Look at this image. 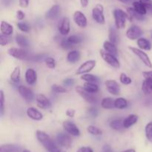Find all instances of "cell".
I'll use <instances>...</instances> for the list:
<instances>
[{
    "mask_svg": "<svg viewBox=\"0 0 152 152\" xmlns=\"http://www.w3.org/2000/svg\"><path fill=\"white\" fill-rule=\"evenodd\" d=\"M37 138L39 140V142L45 147L47 151L48 152H55L59 151V148L54 143L51 138L45 133V132H42V131H37Z\"/></svg>",
    "mask_w": 152,
    "mask_h": 152,
    "instance_id": "cell-1",
    "label": "cell"
},
{
    "mask_svg": "<svg viewBox=\"0 0 152 152\" xmlns=\"http://www.w3.org/2000/svg\"><path fill=\"white\" fill-rule=\"evenodd\" d=\"M115 26L117 29H123L126 27V20L129 19V14L127 12H125L122 9L117 8L113 12Z\"/></svg>",
    "mask_w": 152,
    "mask_h": 152,
    "instance_id": "cell-2",
    "label": "cell"
},
{
    "mask_svg": "<svg viewBox=\"0 0 152 152\" xmlns=\"http://www.w3.org/2000/svg\"><path fill=\"white\" fill-rule=\"evenodd\" d=\"M7 53L10 56L17 59H20V60H28V59H32L29 52L22 48H10L7 50Z\"/></svg>",
    "mask_w": 152,
    "mask_h": 152,
    "instance_id": "cell-3",
    "label": "cell"
},
{
    "mask_svg": "<svg viewBox=\"0 0 152 152\" xmlns=\"http://www.w3.org/2000/svg\"><path fill=\"white\" fill-rule=\"evenodd\" d=\"M99 53H100V56L102 58V59L107 64H108L110 66L113 67L114 68H120V63L118 59H117V58L116 57V56L110 53H108L105 50H99Z\"/></svg>",
    "mask_w": 152,
    "mask_h": 152,
    "instance_id": "cell-4",
    "label": "cell"
},
{
    "mask_svg": "<svg viewBox=\"0 0 152 152\" xmlns=\"http://www.w3.org/2000/svg\"><path fill=\"white\" fill-rule=\"evenodd\" d=\"M92 16L94 20L98 24L104 25L105 22V16H104V7L100 4H97L92 9Z\"/></svg>",
    "mask_w": 152,
    "mask_h": 152,
    "instance_id": "cell-5",
    "label": "cell"
},
{
    "mask_svg": "<svg viewBox=\"0 0 152 152\" xmlns=\"http://www.w3.org/2000/svg\"><path fill=\"white\" fill-rule=\"evenodd\" d=\"M129 48L132 50V52L134 54L136 55V56L143 62V64L145 66H147L149 68H152V63L151 59H149V56H148V54H147L145 52H144L143 50H141V49L137 48L134 47H131V46L129 47Z\"/></svg>",
    "mask_w": 152,
    "mask_h": 152,
    "instance_id": "cell-6",
    "label": "cell"
},
{
    "mask_svg": "<svg viewBox=\"0 0 152 152\" xmlns=\"http://www.w3.org/2000/svg\"><path fill=\"white\" fill-rule=\"evenodd\" d=\"M75 90L77 93L80 95L81 97H83L87 102L91 104H94L96 102V97L94 95V94L89 93L86 89L82 86H77L75 88Z\"/></svg>",
    "mask_w": 152,
    "mask_h": 152,
    "instance_id": "cell-7",
    "label": "cell"
},
{
    "mask_svg": "<svg viewBox=\"0 0 152 152\" xmlns=\"http://www.w3.org/2000/svg\"><path fill=\"white\" fill-rule=\"evenodd\" d=\"M96 60H88L86 62H83L79 68L77 69V75H82V74H87L89 73L94 68V67L96 66Z\"/></svg>",
    "mask_w": 152,
    "mask_h": 152,
    "instance_id": "cell-8",
    "label": "cell"
},
{
    "mask_svg": "<svg viewBox=\"0 0 152 152\" xmlns=\"http://www.w3.org/2000/svg\"><path fill=\"white\" fill-rule=\"evenodd\" d=\"M62 126H63V129H65V132H68L69 134L74 137H79L80 135V129L76 126L75 123H74L73 122L69 121V120H65L63 122Z\"/></svg>",
    "mask_w": 152,
    "mask_h": 152,
    "instance_id": "cell-9",
    "label": "cell"
},
{
    "mask_svg": "<svg viewBox=\"0 0 152 152\" xmlns=\"http://www.w3.org/2000/svg\"><path fill=\"white\" fill-rule=\"evenodd\" d=\"M107 91L114 96H118L120 94V86L116 80H108L105 83Z\"/></svg>",
    "mask_w": 152,
    "mask_h": 152,
    "instance_id": "cell-10",
    "label": "cell"
},
{
    "mask_svg": "<svg viewBox=\"0 0 152 152\" xmlns=\"http://www.w3.org/2000/svg\"><path fill=\"white\" fill-rule=\"evenodd\" d=\"M142 31L141 28L137 25H132L126 31V37L131 40H136L140 37Z\"/></svg>",
    "mask_w": 152,
    "mask_h": 152,
    "instance_id": "cell-11",
    "label": "cell"
},
{
    "mask_svg": "<svg viewBox=\"0 0 152 152\" xmlns=\"http://www.w3.org/2000/svg\"><path fill=\"white\" fill-rule=\"evenodd\" d=\"M18 91L22 97L25 99L26 102H31L34 99V92L29 88L25 86H19L18 87Z\"/></svg>",
    "mask_w": 152,
    "mask_h": 152,
    "instance_id": "cell-12",
    "label": "cell"
},
{
    "mask_svg": "<svg viewBox=\"0 0 152 152\" xmlns=\"http://www.w3.org/2000/svg\"><path fill=\"white\" fill-rule=\"evenodd\" d=\"M56 140L58 144L64 148H70L72 144V140L71 137L65 133H59L56 136Z\"/></svg>",
    "mask_w": 152,
    "mask_h": 152,
    "instance_id": "cell-13",
    "label": "cell"
},
{
    "mask_svg": "<svg viewBox=\"0 0 152 152\" xmlns=\"http://www.w3.org/2000/svg\"><path fill=\"white\" fill-rule=\"evenodd\" d=\"M73 18H74V21L76 23V25L80 27V28H85L87 26V18L85 16L84 13H82L81 11L77 10V11L74 12Z\"/></svg>",
    "mask_w": 152,
    "mask_h": 152,
    "instance_id": "cell-14",
    "label": "cell"
},
{
    "mask_svg": "<svg viewBox=\"0 0 152 152\" xmlns=\"http://www.w3.org/2000/svg\"><path fill=\"white\" fill-rule=\"evenodd\" d=\"M58 30L62 35L66 36L69 34L71 26H70V20L68 17H63L58 25Z\"/></svg>",
    "mask_w": 152,
    "mask_h": 152,
    "instance_id": "cell-15",
    "label": "cell"
},
{
    "mask_svg": "<svg viewBox=\"0 0 152 152\" xmlns=\"http://www.w3.org/2000/svg\"><path fill=\"white\" fill-rule=\"evenodd\" d=\"M36 100H37V105L40 108L42 109H48L51 107V102L48 98L46 97L44 94H39L36 96Z\"/></svg>",
    "mask_w": 152,
    "mask_h": 152,
    "instance_id": "cell-16",
    "label": "cell"
},
{
    "mask_svg": "<svg viewBox=\"0 0 152 152\" xmlns=\"http://www.w3.org/2000/svg\"><path fill=\"white\" fill-rule=\"evenodd\" d=\"M61 7L59 4H54L45 13V17L48 19H54L60 15Z\"/></svg>",
    "mask_w": 152,
    "mask_h": 152,
    "instance_id": "cell-17",
    "label": "cell"
},
{
    "mask_svg": "<svg viewBox=\"0 0 152 152\" xmlns=\"http://www.w3.org/2000/svg\"><path fill=\"white\" fill-rule=\"evenodd\" d=\"M27 116L29 117L30 119L33 120H36V121H39V120H42L43 115L39 110L37 108H33V107H30L27 109L26 111Z\"/></svg>",
    "mask_w": 152,
    "mask_h": 152,
    "instance_id": "cell-18",
    "label": "cell"
},
{
    "mask_svg": "<svg viewBox=\"0 0 152 152\" xmlns=\"http://www.w3.org/2000/svg\"><path fill=\"white\" fill-rule=\"evenodd\" d=\"M25 77L27 83L31 86L35 84L37 81V74L35 70H34L33 68L27 69V71H25Z\"/></svg>",
    "mask_w": 152,
    "mask_h": 152,
    "instance_id": "cell-19",
    "label": "cell"
},
{
    "mask_svg": "<svg viewBox=\"0 0 152 152\" xmlns=\"http://www.w3.org/2000/svg\"><path fill=\"white\" fill-rule=\"evenodd\" d=\"M103 48L108 53H111L117 56L118 53H117V48L115 44L111 42V41H105L103 43Z\"/></svg>",
    "mask_w": 152,
    "mask_h": 152,
    "instance_id": "cell-20",
    "label": "cell"
},
{
    "mask_svg": "<svg viewBox=\"0 0 152 152\" xmlns=\"http://www.w3.org/2000/svg\"><path fill=\"white\" fill-rule=\"evenodd\" d=\"M138 121V117L135 114H130L125 120H123V126L125 129H129L136 124Z\"/></svg>",
    "mask_w": 152,
    "mask_h": 152,
    "instance_id": "cell-21",
    "label": "cell"
},
{
    "mask_svg": "<svg viewBox=\"0 0 152 152\" xmlns=\"http://www.w3.org/2000/svg\"><path fill=\"white\" fill-rule=\"evenodd\" d=\"M0 31L2 34L6 36H10L13 33V27L8 22L1 21V27H0Z\"/></svg>",
    "mask_w": 152,
    "mask_h": 152,
    "instance_id": "cell-22",
    "label": "cell"
},
{
    "mask_svg": "<svg viewBox=\"0 0 152 152\" xmlns=\"http://www.w3.org/2000/svg\"><path fill=\"white\" fill-rule=\"evenodd\" d=\"M127 13L129 14V20H132V19H137L139 21H142L145 19V16L143 15L140 14L139 13L134 10V7H128L127 8Z\"/></svg>",
    "mask_w": 152,
    "mask_h": 152,
    "instance_id": "cell-23",
    "label": "cell"
},
{
    "mask_svg": "<svg viewBox=\"0 0 152 152\" xmlns=\"http://www.w3.org/2000/svg\"><path fill=\"white\" fill-rule=\"evenodd\" d=\"M137 44L138 47L141 50H150L151 49V44L147 39L145 38H139L137 39Z\"/></svg>",
    "mask_w": 152,
    "mask_h": 152,
    "instance_id": "cell-24",
    "label": "cell"
},
{
    "mask_svg": "<svg viewBox=\"0 0 152 152\" xmlns=\"http://www.w3.org/2000/svg\"><path fill=\"white\" fill-rule=\"evenodd\" d=\"M114 102H115V99H112L111 97H105L102 99L101 106L104 109H113L115 108Z\"/></svg>",
    "mask_w": 152,
    "mask_h": 152,
    "instance_id": "cell-25",
    "label": "cell"
},
{
    "mask_svg": "<svg viewBox=\"0 0 152 152\" xmlns=\"http://www.w3.org/2000/svg\"><path fill=\"white\" fill-rule=\"evenodd\" d=\"M80 59V53L78 50H71L67 55V60L70 63H76Z\"/></svg>",
    "mask_w": 152,
    "mask_h": 152,
    "instance_id": "cell-26",
    "label": "cell"
},
{
    "mask_svg": "<svg viewBox=\"0 0 152 152\" xmlns=\"http://www.w3.org/2000/svg\"><path fill=\"white\" fill-rule=\"evenodd\" d=\"M142 91L145 95H152V80H144L142 84Z\"/></svg>",
    "mask_w": 152,
    "mask_h": 152,
    "instance_id": "cell-27",
    "label": "cell"
},
{
    "mask_svg": "<svg viewBox=\"0 0 152 152\" xmlns=\"http://www.w3.org/2000/svg\"><path fill=\"white\" fill-rule=\"evenodd\" d=\"M20 148L19 146L13 144H5L0 147V152H19Z\"/></svg>",
    "mask_w": 152,
    "mask_h": 152,
    "instance_id": "cell-28",
    "label": "cell"
},
{
    "mask_svg": "<svg viewBox=\"0 0 152 152\" xmlns=\"http://www.w3.org/2000/svg\"><path fill=\"white\" fill-rule=\"evenodd\" d=\"M110 127L115 131H122L125 129L123 126V120L116 119L110 123Z\"/></svg>",
    "mask_w": 152,
    "mask_h": 152,
    "instance_id": "cell-29",
    "label": "cell"
},
{
    "mask_svg": "<svg viewBox=\"0 0 152 152\" xmlns=\"http://www.w3.org/2000/svg\"><path fill=\"white\" fill-rule=\"evenodd\" d=\"M83 88L88 92L91 94H96L99 91V86L95 83H88V82H86L83 85Z\"/></svg>",
    "mask_w": 152,
    "mask_h": 152,
    "instance_id": "cell-30",
    "label": "cell"
},
{
    "mask_svg": "<svg viewBox=\"0 0 152 152\" xmlns=\"http://www.w3.org/2000/svg\"><path fill=\"white\" fill-rule=\"evenodd\" d=\"M133 7L134 8V10H136L137 13H140V14L145 16V15L147 13V8L145 7V6H144L140 1H134Z\"/></svg>",
    "mask_w": 152,
    "mask_h": 152,
    "instance_id": "cell-31",
    "label": "cell"
},
{
    "mask_svg": "<svg viewBox=\"0 0 152 152\" xmlns=\"http://www.w3.org/2000/svg\"><path fill=\"white\" fill-rule=\"evenodd\" d=\"M16 42L18 45L22 48H27L29 45V42L27 37L21 34H18L16 37Z\"/></svg>",
    "mask_w": 152,
    "mask_h": 152,
    "instance_id": "cell-32",
    "label": "cell"
},
{
    "mask_svg": "<svg viewBox=\"0 0 152 152\" xmlns=\"http://www.w3.org/2000/svg\"><path fill=\"white\" fill-rule=\"evenodd\" d=\"M20 68H19V67H16L10 74V80L13 83H19V80H20Z\"/></svg>",
    "mask_w": 152,
    "mask_h": 152,
    "instance_id": "cell-33",
    "label": "cell"
},
{
    "mask_svg": "<svg viewBox=\"0 0 152 152\" xmlns=\"http://www.w3.org/2000/svg\"><path fill=\"white\" fill-rule=\"evenodd\" d=\"M114 105H115V108L118 109H124L128 107V101L125 98L119 97L115 99Z\"/></svg>",
    "mask_w": 152,
    "mask_h": 152,
    "instance_id": "cell-34",
    "label": "cell"
},
{
    "mask_svg": "<svg viewBox=\"0 0 152 152\" xmlns=\"http://www.w3.org/2000/svg\"><path fill=\"white\" fill-rule=\"evenodd\" d=\"M80 79L86 82H88V83H97L99 80L97 77L94 76V74H89V73L82 74V76H80Z\"/></svg>",
    "mask_w": 152,
    "mask_h": 152,
    "instance_id": "cell-35",
    "label": "cell"
},
{
    "mask_svg": "<svg viewBox=\"0 0 152 152\" xmlns=\"http://www.w3.org/2000/svg\"><path fill=\"white\" fill-rule=\"evenodd\" d=\"M108 38H109V41H111L114 44L117 45L118 42V34H117V31L114 28H112V27L110 28Z\"/></svg>",
    "mask_w": 152,
    "mask_h": 152,
    "instance_id": "cell-36",
    "label": "cell"
},
{
    "mask_svg": "<svg viewBox=\"0 0 152 152\" xmlns=\"http://www.w3.org/2000/svg\"><path fill=\"white\" fill-rule=\"evenodd\" d=\"M87 131L89 134L92 135H96V136H99L102 134V130L94 126H89L87 128Z\"/></svg>",
    "mask_w": 152,
    "mask_h": 152,
    "instance_id": "cell-37",
    "label": "cell"
},
{
    "mask_svg": "<svg viewBox=\"0 0 152 152\" xmlns=\"http://www.w3.org/2000/svg\"><path fill=\"white\" fill-rule=\"evenodd\" d=\"M145 136H146L147 140L149 142H152V122H150L146 125L145 129Z\"/></svg>",
    "mask_w": 152,
    "mask_h": 152,
    "instance_id": "cell-38",
    "label": "cell"
},
{
    "mask_svg": "<svg viewBox=\"0 0 152 152\" xmlns=\"http://www.w3.org/2000/svg\"><path fill=\"white\" fill-rule=\"evenodd\" d=\"M68 39L70 42L73 45L80 44V43H81L83 41V37L80 35H72L68 37Z\"/></svg>",
    "mask_w": 152,
    "mask_h": 152,
    "instance_id": "cell-39",
    "label": "cell"
},
{
    "mask_svg": "<svg viewBox=\"0 0 152 152\" xmlns=\"http://www.w3.org/2000/svg\"><path fill=\"white\" fill-rule=\"evenodd\" d=\"M120 81L123 85H130L132 84V80L129 77H128L125 73H122L120 76Z\"/></svg>",
    "mask_w": 152,
    "mask_h": 152,
    "instance_id": "cell-40",
    "label": "cell"
},
{
    "mask_svg": "<svg viewBox=\"0 0 152 152\" xmlns=\"http://www.w3.org/2000/svg\"><path fill=\"white\" fill-rule=\"evenodd\" d=\"M60 45L65 50H69L72 48L74 45L70 42L68 39H62V41L60 42Z\"/></svg>",
    "mask_w": 152,
    "mask_h": 152,
    "instance_id": "cell-41",
    "label": "cell"
},
{
    "mask_svg": "<svg viewBox=\"0 0 152 152\" xmlns=\"http://www.w3.org/2000/svg\"><path fill=\"white\" fill-rule=\"evenodd\" d=\"M51 89H52V91L56 94H63L67 91V90L65 88L56 84L53 85V86H51Z\"/></svg>",
    "mask_w": 152,
    "mask_h": 152,
    "instance_id": "cell-42",
    "label": "cell"
},
{
    "mask_svg": "<svg viewBox=\"0 0 152 152\" xmlns=\"http://www.w3.org/2000/svg\"><path fill=\"white\" fill-rule=\"evenodd\" d=\"M4 94L3 91H0V114L2 117L4 114Z\"/></svg>",
    "mask_w": 152,
    "mask_h": 152,
    "instance_id": "cell-43",
    "label": "cell"
},
{
    "mask_svg": "<svg viewBox=\"0 0 152 152\" xmlns=\"http://www.w3.org/2000/svg\"><path fill=\"white\" fill-rule=\"evenodd\" d=\"M45 64L48 68L53 69L56 67V61H55V59L53 58L47 57L45 59Z\"/></svg>",
    "mask_w": 152,
    "mask_h": 152,
    "instance_id": "cell-44",
    "label": "cell"
},
{
    "mask_svg": "<svg viewBox=\"0 0 152 152\" xmlns=\"http://www.w3.org/2000/svg\"><path fill=\"white\" fill-rule=\"evenodd\" d=\"M17 28L24 33H28L30 31V27L25 22H19L17 24Z\"/></svg>",
    "mask_w": 152,
    "mask_h": 152,
    "instance_id": "cell-45",
    "label": "cell"
},
{
    "mask_svg": "<svg viewBox=\"0 0 152 152\" xmlns=\"http://www.w3.org/2000/svg\"><path fill=\"white\" fill-rule=\"evenodd\" d=\"M10 42V36H6L4 34H1L0 36V45L1 46L6 45L8 44Z\"/></svg>",
    "mask_w": 152,
    "mask_h": 152,
    "instance_id": "cell-46",
    "label": "cell"
},
{
    "mask_svg": "<svg viewBox=\"0 0 152 152\" xmlns=\"http://www.w3.org/2000/svg\"><path fill=\"white\" fill-rule=\"evenodd\" d=\"M88 114L91 116L92 117H96L98 115V111L94 107H91L88 108Z\"/></svg>",
    "mask_w": 152,
    "mask_h": 152,
    "instance_id": "cell-47",
    "label": "cell"
},
{
    "mask_svg": "<svg viewBox=\"0 0 152 152\" xmlns=\"http://www.w3.org/2000/svg\"><path fill=\"white\" fill-rule=\"evenodd\" d=\"M141 3L145 6L147 9H150L152 7V0H140Z\"/></svg>",
    "mask_w": 152,
    "mask_h": 152,
    "instance_id": "cell-48",
    "label": "cell"
},
{
    "mask_svg": "<svg viewBox=\"0 0 152 152\" xmlns=\"http://www.w3.org/2000/svg\"><path fill=\"white\" fill-rule=\"evenodd\" d=\"M63 84L65 87H71L74 84V80L73 79H66L64 80Z\"/></svg>",
    "mask_w": 152,
    "mask_h": 152,
    "instance_id": "cell-49",
    "label": "cell"
},
{
    "mask_svg": "<svg viewBox=\"0 0 152 152\" xmlns=\"http://www.w3.org/2000/svg\"><path fill=\"white\" fill-rule=\"evenodd\" d=\"M30 0H19V6L22 8H26L29 5Z\"/></svg>",
    "mask_w": 152,
    "mask_h": 152,
    "instance_id": "cell-50",
    "label": "cell"
},
{
    "mask_svg": "<svg viewBox=\"0 0 152 152\" xmlns=\"http://www.w3.org/2000/svg\"><path fill=\"white\" fill-rule=\"evenodd\" d=\"M25 14L23 11L22 10H17L16 11V18H17L19 20H22V19H25Z\"/></svg>",
    "mask_w": 152,
    "mask_h": 152,
    "instance_id": "cell-51",
    "label": "cell"
},
{
    "mask_svg": "<svg viewBox=\"0 0 152 152\" xmlns=\"http://www.w3.org/2000/svg\"><path fill=\"white\" fill-rule=\"evenodd\" d=\"M142 75H143L144 78L146 79V80H152V71H144V72L142 73Z\"/></svg>",
    "mask_w": 152,
    "mask_h": 152,
    "instance_id": "cell-52",
    "label": "cell"
},
{
    "mask_svg": "<svg viewBox=\"0 0 152 152\" xmlns=\"http://www.w3.org/2000/svg\"><path fill=\"white\" fill-rule=\"evenodd\" d=\"M77 152H94L93 149L91 147H81Z\"/></svg>",
    "mask_w": 152,
    "mask_h": 152,
    "instance_id": "cell-53",
    "label": "cell"
},
{
    "mask_svg": "<svg viewBox=\"0 0 152 152\" xmlns=\"http://www.w3.org/2000/svg\"><path fill=\"white\" fill-rule=\"evenodd\" d=\"M75 110L71 109V108H69L66 111V115L69 117H74V115H75Z\"/></svg>",
    "mask_w": 152,
    "mask_h": 152,
    "instance_id": "cell-54",
    "label": "cell"
},
{
    "mask_svg": "<svg viewBox=\"0 0 152 152\" xmlns=\"http://www.w3.org/2000/svg\"><path fill=\"white\" fill-rule=\"evenodd\" d=\"M80 4H81V6L83 7H86L88 4L89 0H80Z\"/></svg>",
    "mask_w": 152,
    "mask_h": 152,
    "instance_id": "cell-55",
    "label": "cell"
},
{
    "mask_svg": "<svg viewBox=\"0 0 152 152\" xmlns=\"http://www.w3.org/2000/svg\"><path fill=\"white\" fill-rule=\"evenodd\" d=\"M103 150H104V151H105V152H111V148H110L109 145H104Z\"/></svg>",
    "mask_w": 152,
    "mask_h": 152,
    "instance_id": "cell-56",
    "label": "cell"
},
{
    "mask_svg": "<svg viewBox=\"0 0 152 152\" xmlns=\"http://www.w3.org/2000/svg\"><path fill=\"white\" fill-rule=\"evenodd\" d=\"M117 1H120L123 3H129V2H130L132 0H117Z\"/></svg>",
    "mask_w": 152,
    "mask_h": 152,
    "instance_id": "cell-57",
    "label": "cell"
},
{
    "mask_svg": "<svg viewBox=\"0 0 152 152\" xmlns=\"http://www.w3.org/2000/svg\"><path fill=\"white\" fill-rule=\"evenodd\" d=\"M122 152H136V151H135L134 149H128V150H126V151H123Z\"/></svg>",
    "mask_w": 152,
    "mask_h": 152,
    "instance_id": "cell-58",
    "label": "cell"
},
{
    "mask_svg": "<svg viewBox=\"0 0 152 152\" xmlns=\"http://www.w3.org/2000/svg\"><path fill=\"white\" fill-rule=\"evenodd\" d=\"M22 152H31V151H28V150H27V149H24L23 151H22Z\"/></svg>",
    "mask_w": 152,
    "mask_h": 152,
    "instance_id": "cell-59",
    "label": "cell"
},
{
    "mask_svg": "<svg viewBox=\"0 0 152 152\" xmlns=\"http://www.w3.org/2000/svg\"><path fill=\"white\" fill-rule=\"evenodd\" d=\"M55 152H61L60 151H55Z\"/></svg>",
    "mask_w": 152,
    "mask_h": 152,
    "instance_id": "cell-60",
    "label": "cell"
},
{
    "mask_svg": "<svg viewBox=\"0 0 152 152\" xmlns=\"http://www.w3.org/2000/svg\"><path fill=\"white\" fill-rule=\"evenodd\" d=\"M151 39H152V33H151Z\"/></svg>",
    "mask_w": 152,
    "mask_h": 152,
    "instance_id": "cell-61",
    "label": "cell"
}]
</instances>
